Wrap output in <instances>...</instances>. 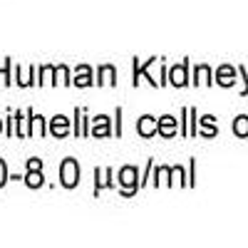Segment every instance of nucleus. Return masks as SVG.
<instances>
[{
  "mask_svg": "<svg viewBox=\"0 0 248 248\" xmlns=\"http://www.w3.org/2000/svg\"><path fill=\"white\" fill-rule=\"evenodd\" d=\"M5 181H8V167H5V161L0 159V189L5 186Z\"/></svg>",
  "mask_w": 248,
  "mask_h": 248,
  "instance_id": "18",
  "label": "nucleus"
},
{
  "mask_svg": "<svg viewBox=\"0 0 248 248\" xmlns=\"http://www.w3.org/2000/svg\"><path fill=\"white\" fill-rule=\"evenodd\" d=\"M109 176H112L109 169H97V186H94V194H97L99 189H105V186H112Z\"/></svg>",
  "mask_w": 248,
  "mask_h": 248,
  "instance_id": "13",
  "label": "nucleus"
},
{
  "mask_svg": "<svg viewBox=\"0 0 248 248\" xmlns=\"http://www.w3.org/2000/svg\"><path fill=\"white\" fill-rule=\"evenodd\" d=\"M90 134H92V137H109V134H112V129H109V117H105V114L94 117Z\"/></svg>",
  "mask_w": 248,
  "mask_h": 248,
  "instance_id": "7",
  "label": "nucleus"
},
{
  "mask_svg": "<svg viewBox=\"0 0 248 248\" xmlns=\"http://www.w3.org/2000/svg\"><path fill=\"white\" fill-rule=\"evenodd\" d=\"M60 181L65 189H75L79 184V164L75 159H65L60 164Z\"/></svg>",
  "mask_w": 248,
  "mask_h": 248,
  "instance_id": "1",
  "label": "nucleus"
},
{
  "mask_svg": "<svg viewBox=\"0 0 248 248\" xmlns=\"http://www.w3.org/2000/svg\"><path fill=\"white\" fill-rule=\"evenodd\" d=\"M201 127H203V137H216V122H214V117L209 114V117H201Z\"/></svg>",
  "mask_w": 248,
  "mask_h": 248,
  "instance_id": "14",
  "label": "nucleus"
},
{
  "mask_svg": "<svg viewBox=\"0 0 248 248\" xmlns=\"http://www.w3.org/2000/svg\"><path fill=\"white\" fill-rule=\"evenodd\" d=\"M0 132H3V119H0Z\"/></svg>",
  "mask_w": 248,
  "mask_h": 248,
  "instance_id": "20",
  "label": "nucleus"
},
{
  "mask_svg": "<svg viewBox=\"0 0 248 248\" xmlns=\"http://www.w3.org/2000/svg\"><path fill=\"white\" fill-rule=\"evenodd\" d=\"M25 184L30 186V189H40V186L45 184V179H43V169H30V171L25 174Z\"/></svg>",
  "mask_w": 248,
  "mask_h": 248,
  "instance_id": "12",
  "label": "nucleus"
},
{
  "mask_svg": "<svg viewBox=\"0 0 248 248\" xmlns=\"http://www.w3.org/2000/svg\"><path fill=\"white\" fill-rule=\"evenodd\" d=\"M156 127H159V119H154L152 114H144L137 124V132H139V137H154Z\"/></svg>",
  "mask_w": 248,
  "mask_h": 248,
  "instance_id": "5",
  "label": "nucleus"
},
{
  "mask_svg": "<svg viewBox=\"0 0 248 248\" xmlns=\"http://www.w3.org/2000/svg\"><path fill=\"white\" fill-rule=\"evenodd\" d=\"M119 186L124 189V196H132L139 189V171L134 167H122L119 169Z\"/></svg>",
  "mask_w": 248,
  "mask_h": 248,
  "instance_id": "2",
  "label": "nucleus"
},
{
  "mask_svg": "<svg viewBox=\"0 0 248 248\" xmlns=\"http://www.w3.org/2000/svg\"><path fill=\"white\" fill-rule=\"evenodd\" d=\"M156 132H159L161 137L171 139V137L176 134V119H174L171 114H164V117H159V127H156Z\"/></svg>",
  "mask_w": 248,
  "mask_h": 248,
  "instance_id": "6",
  "label": "nucleus"
},
{
  "mask_svg": "<svg viewBox=\"0 0 248 248\" xmlns=\"http://www.w3.org/2000/svg\"><path fill=\"white\" fill-rule=\"evenodd\" d=\"M30 169H43V159H28V171Z\"/></svg>",
  "mask_w": 248,
  "mask_h": 248,
  "instance_id": "19",
  "label": "nucleus"
},
{
  "mask_svg": "<svg viewBox=\"0 0 248 248\" xmlns=\"http://www.w3.org/2000/svg\"><path fill=\"white\" fill-rule=\"evenodd\" d=\"M97 85H117V70H114L112 65H102V67H99Z\"/></svg>",
  "mask_w": 248,
  "mask_h": 248,
  "instance_id": "11",
  "label": "nucleus"
},
{
  "mask_svg": "<svg viewBox=\"0 0 248 248\" xmlns=\"http://www.w3.org/2000/svg\"><path fill=\"white\" fill-rule=\"evenodd\" d=\"M55 72H57V82H60V85H72V79H70V70H67L65 65L55 67Z\"/></svg>",
  "mask_w": 248,
  "mask_h": 248,
  "instance_id": "16",
  "label": "nucleus"
},
{
  "mask_svg": "<svg viewBox=\"0 0 248 248\" xmlns=\"http://www.w3.org/2000/svg\"><path fill=\"white\" fill-rule=\"evenodd\" d=\"M92 67L90 65H79L77 70H75V85L77 87H90L92 85Z\"/></svg>",
  "mask_w": 248,
  "mask_h": 248,
  "instance_id": "8",
  "label": "nucleus"
},
{
  "mask_svg": "<svg viewBox=\"0 0 248 248\" xmlns=\"http://www.w3.org/2000/svg\"><path fill=\"white\" fill-rule=\"evenodd\" d=\"M186 70H189V62H181V65H176V67H171L169 70V82L174 87H184L186 82H189V77H186Z\"/></svg>",
  "mask_w": 248,
  "mask_h": 248,
  "instance_id": "4",
  "label": "nucleus"
},
{
  "mask_svg": "<svg viewBox=\"0 0 248 248\" xmlns=\"http://www.w3.org/2000/svg\"><path fill=\"white\" fill-rule=\"evenodd\" d=\"M30 114V134L32 137H45V117H40V114H35V112H28Z\"/></svg>",
  "mask_w": 248,
  "mask_h": 248,
  "instance_id": "10",
  "label": "nucleus"
},
{
  "mask_svg": "<svg viewBox=\"0 0 248 248\" xmlns=\"http://www.w3.org/2000/svg\"><path fill=\"white\" fill-rule=\"evenodd\" d=\"M216 82H218L221 87H231L233 82H236V70H233L231 65L218 67V72H216Z\"/></svg>",
  "mask_w": 248,
  "mask_h": 248,
  "instance_id": "9",
  "label": "nucleus"
},
{
  "mask_svg": "<svg viewBox=\"0 0 248 248\" xmlns=\"http://www.w3.org/2000/svg\"><path fill=\"white\" fill-rule=\"evenodd\" d=\"M50 134L55 139H62V137H67L70 134V119L65 114H57L50 119Z\"/></svg>",
  "mask_w": 248,
  "mask_h": 248,
  "instance_id": "3",
  "label": "nucleus"
},
{
  "mask_svg": "<svg viewBox=\"0 0 248 248\" xmlns=\"http://www.w3.org/2000/svg\"><path fill=\"white\" fill-rule=\"evenodd\" d=\"M209 75H211V70L206 67V65H201V67H196V77H199V79H194V82H211Z\"/></svg>",
  "mask_w": 248,
  "mask_h": 248,
  "instance_id": "17",
  "label": "nucleus"
},
{
  "mask_svg": "<svg viewBox=\"0 0 248 248\" xmlns=\"http://www.w3.org/2000/svg\"><path fill=\"white\" fill-rule=\"evenodd\" d=\"M233 132H236L238 137H248V117H238V119L233 122Z\"/></svg>",
  "mask_w": 248,
  "mask_h": 248,
  "instance_id": "15",
  "label": "nucleus"
}]
</instances>
